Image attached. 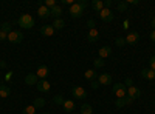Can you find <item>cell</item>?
Listing matches in <instances>:
<instances>
[{"label":"cell","mask_w":155,"mask_h":114,"mask_svg":"<svg viewBox=\"0 0 155 114\" xmlns=\"http://www.w3.org/2000/svg\"><path fill=\"white\" fill-rule=\"evenodd\" d=\"M87 6H88V3L85 2V0H81V2L73 3V5L70 6L68 12H70V16H71L73 19H79V17L84 14V9H85Z\"/></svg>","instance_id":"6da1fadb"},{"label":"cell","mask_w":155,"mask_h":114,"mask_svg":"<svg viewBox=\"0 0 155 114\" xmlns=\"http://www.w3.org/2000/svg\"><path fill=\"white\" fill-rule=\"evenodd\" d=\"M17 23L20 25V28L23 29H31L34 26V19L30 16V14H22L17 20Z\"/></svg>","instance_id":"7a4b0ae2"},{"label":"cell","mask_w":155,"mask_h":114,"mask_svg":"<svg viewBox=\"0 0 155 114\" xmlns=\"http://www.w3.org/2000/svg\"><path fill=\"white\" fill-rule=\"evenodd\" d=\"M112 91H113V94L118 97V99H121V97H124V96H127V88H126V85L124 83H115L113 85V88H112Z\"/></svg>","instance_id":"3957f363"},{"label":"cell","mask_w":155,"mask_h":114,"mask_svg":"<svg viewBox=\"0 0 155 114\" xmlns=\"http://www.w3.org/2000/svg\"><path fill=\"white\" fill-rule=\"evenodd\" d=\"M99 14V19L102 20V22H113V19H115V16H113V12H112V9H109V8H104L101 12H98Z\"/></svg>","instance_id":"277c9868"},{"label":"cell","mask_w":155,"mask_h":114,"mask_svg":"<svg viewBox=\"0 0 155 114\" xmlns=\"http://www.w3.org/2000/svg\"><path fill=\"white\" fill-rule=\"evenodd\" d=\"M8 40L11 43H20L23 40V32H20V31H11L8 34Z\"/></svg>","instance_id":"5b68a950"},{"label":"cell","mask_w":155,"mask_h":114,"mask_svg":"<svg viewBox=\"0 0 155 114\" xmlns=\"http://www.w3.org/2000/svg\"><path fill=\"white\" fill-rule=\"evenodd\" d=\"M71 94L74 99H85L87 97V91L84 90L82 86H73L71 88Z\"/></svg>","instance_id":"8992f818"},{"label":"cell","mask_w":155,"mask_h":114,"mask_svg":"<svg viewBox=\"0 0 155 114\" xmlns=\"http://www.w3.org/2000/svg\"><path fill=\"white\" fill-rule=\"evenodd\" d=\"M134 102V99H130L129 96H124V97H121V99H116L115 100V106L116 108H123V106H126V105H130Z\"/></svg>","instance_id":"52a82bcc"},{"label":"cell","mask_w":155,"mask_h":114,"mask_svg":"<svg viewBox=\"0 0 155 114\" xmlns=\"http://www.w3.org/2000/svg\"><path fill=\"white\" fill-rule=\"evenodd\" d=\"M48 74H50V68L47 65H41V66L37 68V71H36V75L41 80H45V77H47Z\"/></svg>","instance_id":"ba28073f"},{"label":"cell","mask_w":155,"mask_h":114,"mask_svg":"<svg viewBox=\"0 0 155 114\" xmlns=\"http://www.w3.org/2000/svg\"><path fill=\"white\" fill-rule=\"evenodd\" d=\"M124 40H126V43H129V45H135V43L140 40V34L135 32V31H132V32L127 34V37H124Z\"/></svg>","instance_id":"9c48e42d"},{"label":"cell","mask_w":155,"mask_h":114,"mask_svg":"<svg viewBox=\"0 0 155 114\" xmlns=\"http://www.w3.org/2000/svg\"><path fill=\"white\" fill-rule=\"evenodd\" d=\"M98 82H99V85H110L112 83V74H109V72L98 74Z\"/></svg>","instance_id":"30bf717a"},{"label":"cell","mask_w":155,"mask_h":114,"mask_svg":"<svg viewBox=\"0 0 155 114\" xmlns=\"http://www.w3.org/2000/svg\"><path fill=\"white\" fill-rule=\"evenodd\" d=\"M127 96L130 97V99H140V96H141V91L138 90L137 86H129L127 88Z\"/></svg>","instance_id":"8fae6325"},{"label":"cell","mask_w":155,"mask_h":114,"mask_svg":"<svg viewBox=\"0 0 155 114\" xmlns=\"http://www.w3.org/2000/svg\"><path fill=\"white\" fill-rule=\"evenodd\" d=\"M54 28H53V25H44V26L41 28V34L42 35H45V37H51L54 34Z\"/></svg>","instance_id":"7c38bea8"},{"label":"cell","mask_w":155,"mask_h":114,"mask_svg":"<svg viewBox=\"0 0 155 114\" xmlns=\"http://www.w3.org/2000/svg\"><path fill=\"white\" fill-rule=\"evenodd\" d=\"M37 82H39V77L36 75V72H30V74L25 75V83H27L28 86L30 85H37Z\"/></svg>","instance_id":"4fadbf2b"},{"label":"cell","mask_w":155,"mask_h":114,"mask_svg":"<svg viewBox=\"0 0 155 114\" xmlns=\"http://www.w3.org/2000/svg\"><path fill=\"white\" fill-rule=\"evenodd\" d=\"M50 86H51V85H50L47 80H39L37 85H36V88H37L41 93H48V91H50Z\"/></svg>","instance_id":"5bb4252c"},{"label":"cell","mask_w":155,"mask_h":114,"mask_svg":"<svg viewBox=\"0 0 155 114\" xmlns=\"http://www.w3.org/2000/svg\"><path fill=\"white\" fill-rule=\"evenodd\" d=\"M98 39H99V31H98L96 28L90 29V31H88V34H87V40L93 43V42H96Z\"/></svg>","instance_id":"9a60e30c"},{"label":"cell","mask_w":155,"mask_h":114,"mask_svg":"<svg viewBox=\"0 0 155 114\" xmlns=\"http://www.w3.org/2000/svg\"><path fill=\"white\" fill-rule=\"evenodd\" d=\"M141 77L146 79V80H155V71H152L150 68L143 69V71H141Z\"/></svg>","instance_id":"2e32d148"},{"label":"cell","mask_w":155,"mask_h":114,"mask_svg":"<svg viewBox=\"0 0 155 114\" xmlns=\"http://www.w3.org/2000/svg\"><path fill=\"white\" fill-rule=\"evenodd\" d=\"M62 106H64V109H65L67 112H70V114H73V111L76 109V105H74L73 100H64Z\"/></svg>","instance_id":"e0dca14e"},{"label":"cell","mask_w":155,"mask_h":114,"mask_svg":"<svg viewBox=\"0 0 155 114\" xmlns=\"http://www.w3.org/2000/svg\"><path fill=\"white\" fill-rule=\"evenodd\" d=\"M37 14H39V17H41V19H48L50 17V9L45 5H41V6H39V9H37Z\"/></svg>","instance_id":"ac0fdd59"},{"label":"cell","mask_w":155,"mask_h":114,"mask_svg":"<svg viewBox=\"0 0 155 114\" xmlns=\"http://www.w3.org/2000/svg\"><path fill=\"white\" fill-rule=\"evenodd\" d=\"M62 12H64V9L61 8V6H54V8H51L50 9V17H54V19H61V16H62Z\"/></svg>","instance_id":"d6986e66"},{"label":"cell","mask_w":155,"mask_h":114,"mask_svg":"<svg viewBox=\"0 0 155 114\" xmlns=\"http://www.w3.org/2000/svg\"><path fill=\"white\" fill-rule=\"evenodd\" d=\"M112 54V48L110 46H102L99 48V59H106Z\"/></svg>","instance_id":"ffe728a7"},{"label":"cell","mask_w":155,"mask_h":114,"mask_svg":"<svg viewBox=\"0 0 155 114\" xmlns=\"http://www.w3.org/2000/svg\"><path fill=\"white\" fill-rule=\"evenodd\" d=\"M92 8L96 12H101L102 9H104V2H102V0H93V2H92Z\"/></svg>","instance_id":"44dd1931"},{"label":"cell","mask_w":155,"mask_h":114,"mask_svg":"<svg viewBox=\"0 0 155 114\" xmlns=\"http://www.w3.org/2000/svg\"><path fill=\"white\" fill-rule=\"evenodd\" d=\"M84 77H85L87 80L92 82V80H95V79L98 77V74H96V71H95V69H87V71L84 72Z\"/></svg>","instance_id":"7402d4cb"},{"label":"cell","mask_w":155,"mask_h":114,"mask_svg":"<svg viewBox=\"0 0 155 114\" xmlns=\"http://www.w3.org/2000/svg\"><path fill=\"white\" fill-rule=\"evenodd\" d=\"M9 94H11V88L6 85H2V88H0V99H6Z\"/></svg>","instance_id":"603a6c76"},{"label":"cell","mask_w":155,"mask_h":114,"mask_svg":"<svg viewBox=\"0 0 155 114\" xmlns=\"http://www.w3.org/2000/svg\"><path fill=\"white\" fill-rule=\"evenodd\" d=\"M64 26H65V22H64L62 19H56V20L53 22V28H54V29H62Z\"/></svg>","instance_id":"cb8c5ba5"},{"label":"cell","mask_w":155,"mask_h":114,"mask_svg":"<svg viewBox=\"0 0 155 114\" xmlns=\"http://www.w3.org/2000/svg\"><path fill=\"white\" fill-rule=\"evenodd\" d=\"M92 112H93V109H92V106H90L88 103H84L81 106V114H92Z\"/></svg>","instance_id":"d4e9b609"},{"label":"cell","mask_w":155,"mask_h":114,"mask_svg":"<svg viewBox=\"0 0 155 114\" xmlns=\"http://www.w3.org/2000/svg\"><path fill=\"white\" fill-rule=\"evenodd\" d=\"M44 105H45V99H42V97L34 99V103H33V106H34V108H42Z\"/></svg>","instance_id":"484cf974"},{"label":"cell","mask_w":155,"mask_h":114,"mask_svg":"<svg viewBox=\"0 0 155 114\" xmlns=\"http://www.w3.org/2000/svg\"><path fill=\"white\" fill-rule=\"evenodd\" d=\"M34 112H36V108L33 105H28V106H25V109H23L22 114H34Z\"/></svg>","instance_id":"4316f807"},{"label":"cell","mask_w":155,"mask_h":114,"mask_svg":"<svg viewBox=\"0 0 155 114\" xmlns=\"http://www.w3.org/2000/svg\"><path fill=\"white\" fill-rule=\"evenodd\" d=\"M0 29H2L5 34H9V32L12 31V29H11V23H3V25H2V28H0Z\"/></svg>","instance_id":"83f0119b"},{"label":"cell","mask_w":155,"mask_h":114,"mask_svg":"<svg viewBox=\"0 0 155 114\" xmlns=\"http://www.w3.org/2000/svg\"><path fill=\"white\" fill-rule=\"evenodd\" d=\"M93 63H95V68H102V66H104V60H102V59H95L93 60Z\"/></svg>","instance_id":"f1b7e54d"},{"label":"cell","mask_w":155,"mask_h":114,"mask_svg":"<svg viewBox=\"0 0 155 114\" xmlns=\"http://www.w3.org/2000/svg\"><path fill=\"white\" fill-rule=\"evenodd\" d=\"M127 6H129L127 2H120V3H118V11H120V12H124V11L127 9Z\"/></svg>","instance_id":"f546056e"},{"label":"cell","mask_w":155,"mask_h":114,"mask_svg":"<svg viewBox=\"0 0 155 114\" xmlns=\"http://www.w3.org/2000/svg\"><path fill=\"white\" fill-rule=\"evenodd\" d=\"M45 6H47L48 9L54 8V6H56V0H47V2H45Z\"/></svg>","instance_id":"4dcf8cb0"},{"label":"cell","mask_w":155,"mask_h":114,"mask_svg":"<svg viewBox=\"0 0 155 114\" xmlns=\"http://www.w3.org/2000/svg\"><path fill=\"white\" fill-rule=\"evenodd\" d=\"M115 43H116V46H124V45H126V40H124V37H118V39L115 40Z\"/></svg>","instance_id":"1f68e13d"},{"label":"cell","mask_w":155,"mask_h":114,"mask_svg":"<svg viewBox=\"0 0 155 114\" xmlns=\"http://www.w3.org/2000/svg\"><path fill=\"white\" fill-rule=\"evenodd\" d=\"M54 103H58V105H62V103H64V97H62L61 94L54 96Z\"/></svg>","instance_id":"d6a6232c"},{"label":"cell","mask_w":155,"mask_h":114,"mask_svg":"<svg viewBox=\"0 0 155 114\" xmlns=\"http://www.w3.org/2000/svg\"><path fill=\"white\" fill-rule=\"evenodd\" d=\"M149 66H150L152 71H155V56L150 57V60H149Z\"/></svg>","instance_id":"836d02e7"},{"label":"cell","mask_w":155,"mask_h":114,"mask_svg":"<svg viewBox=\"0 0 155 114\" xmlns=\"http://www.w3.org/2000/svg\"><path fill=\"white\" fill-rule=\"evenodd\" d=\"M95 25H96V23H95V20H93V19H90V20L87 22V26H88V29H93V28H95Z\"/></svg>","instance_id":"e575fe53"},{"label":"cell","mask_w":155,"mask_h":114,"mask_svg":"<svg viewBox=\"0 0 155 114\" xmlns=\"http://www.w3.org/2000/svg\"><path fill=\"white\" fill-rule=\"evenodd\" d=\"M8 39V34H5L2 29H0V42H3V40H6Z\"/></svg>","instance_id":"d590c367"},{"label":"cell","mask_w":155,"mask_h":114,"mask_svg":"<svg viewBox=\"0 0 155 114\" xmlns=\"http://www.w3.org/2000/svg\"><path fill=\"white\" fill-rule=\"evenodd\" d=\"M11 79H12V71H8V72H6V75H5V80H6V82H9Z\"/></svg>","instance_id":"8d00e7d4"},{"label":"cell","mask_w":155,"mask_h":114,"mask_svg":"<svg viewBox=\"0 0 155 114\" xmlns=\"http://www.w3.org/2000/svg\"><path fill=\"white\" fill-rule=\"evenodd\" d=\"M92 88H93V90H98V88H99V82L98 80H92Z\"/></svg>","instance_id":"74e56055"},{"label":"cell","mask_w":155,"mask_h":114,"mask_svg":"<svg viewBox=\"0 0 155 114\" xmlns=\"http://www.w3.org/2000/svg\"><path fill=\"white\" fill-rule=\"evenodd\" d=\"M61 2H62V5H73V3H76V2H73V0H61Z\"/></svg>","instance_id":"f35d334b"},{"label":"cell","mask_w":155,"mask_h":114,"mask_svg":"<svg viewBox=\"0 0 155 114\" xmlns=\"http://www.w3.org/2000/svg\"><path fill=\"white\" fill-rule=\"evenodd\" d=\"M129 26H130V23H129V20H127V19H126V20H124V22H123V29H127V28H129Z\"/></svg>","instance_id":"ab89813d"},{"label":"cell","mask_w":155,"mask_h":114,"mask_svg":"<svg viewBox=\"0 0 155 114\" xmlns=\"http://www.w3.org/2000/svg\"><path fill=\"white\" fill-rule=\"evenodd\" d=\"M132 83H134V82H132V79H130V77H127L124 85H126V88H127V86H132Z\"/></svg>","instance_id":"60d3db41"},{"label":"cell","mask_w":155,"mask_h":114,"mask_svg":"<svg viewBox=\"0 0 155 114\" xmlns=\"http://www.w3.org/2000/svg\"><path fill=\"white\" fill-rule=\"evenodd\" d=\"M112 6V0H104V8H110Z\"/></svg>","instance_id":"b9f144b4"},{"label":"cell","mask_w":155,"mask_h":114,"mask_svg":"<svg viewBox=\"0 0 155 114\" xmlns=\"http://www.w3.org/2000/svg\"><path fill=\"white\" fill-rule=\"evenodd\" d=\"M129 5H138V0H126Z\"/></svg>","instance_id":"7bdbcfd3"},{"label":"cell","mask_w":155,"mask_h":114,"mask_svg":"<svg viewBox=\"0 0 155 114\" xmlns=\"http://www.w3.org/2000/svg\"><path fill=\"white\" fill-rule=\"evenodd\" d=\"M150 40L155 42V29H152V32H150Z\"/></svg>","instance_id":"ee69618b"},{"label":"cell","mask_w":155,"mask_h":114,"mask_svg":"<svg viewBox=\"0 0 155 114\" xmlns=\"http://www.w3.org/2000/svg\"><path fill=\"white\" fill-rule=\"evenodd\" d=\"M0 68H6V62H5V60L0 62Z\"/></svg>","instance_id":"f6af8a7d"},{"label":"cell","mask_w":155,"mask_h":114,"mask_svg":"<svg viewBox=\"0 0 155 114\" xmlns=\"http://www.w3.org/2000/svg\"><path fill=\"white\" fill-rule=\"evenodd\" d=\"M152 29H155V17L152 19Z\"/></svg>","instance_id":"bcb514c9"},{"label":"cell","mask_w":155,"mask_h":114,"mask_svg":"<svg viewBox=\"0 0 155 114\" xmlns=\"http://www.w3.org/2000/svg\"><path fill=\"white\" fill-rule=\"evenodd\" d=\"M2 85H3V83H2V82H0V88H2Z\"/></svg>","instance_id":"7dc6e473"},{"label":"cell","mask_w":155,"mask_h":114,"mask_svg":"<svg viewBox=\"0 0 155 114\" xmlns=\"http://www.w3.org/2000/svg\"><path fill=\"white\" fill-rule=\"evenodd\" d=\"M73 114H81V112H73Z\"/></svg>","instance_id":"c3c4849f"},{"label":"cell","mask_w":155,"mask_h":114,"mask_svg":"<svg viewBox=\"0 0 155 114\" xmlns=\"http://www.w3.org/2000/svg\"><path fill=\"white\" fill-rule=\"evenodd\" d=\"M44 114H51V112H44Z\"/></svg>","instance_id":"681fc988"}]
</instances>
